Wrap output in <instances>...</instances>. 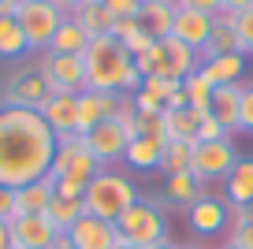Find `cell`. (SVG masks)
Instances as JSON below:
<instances>
[{
  "instance_id": "cell-1",
  "label": "cell",
  "mask_w": 253,
  "mask_h": 249,
  "mask_svg": "<svg viewBox=\"0 0 253 249\" xmlns=\"http://www.w3.org/2000/svg\"><path fill=\"white\" fill-rule=\"evenodd\" d=\"M56 134L34 108L0 104V186L19 190L52 171Z\"/></svg>"
},
{
  "instance_id": "cell-2",
  "label": "cell",
  "mask_w": 253,
  "mask_h": 249,
  "mask_svg": "<svg viewBox=\"0 0 253 249\" xmlns=\"http://www.w3.org/2000/svg\"><path fill=\"white\" fill-rule=\"evenodd\" d=\"M82 63H86V89H101V93H123L126 78L134 75V56L126 52L112 34L89 38Z\"/></svg>"
},
{
  "instance_id": "cell-3",
  "label": "cell",
  "mask_w": 253,
  "mask_h": 249,
  "mask_svg": "<svg viewBox=\"0 0 253 249\" xmlns=\"http://www.w3.org/2000/svg\"><path fill=\"white\" fill-rule=\"evenodd\" d=\"M134 201H138V186L126 179V175L112 171V167H104V171L86 186V197H82V205H86L89 216L108 219V223H116Z\"/></svg>"
},
{
  "instance_id": "cell-4",
  "label": "cell",
  "mask_w": 253,
  "mask_h": 249,
  "mask_svg": "<svg viewBox=\"0 0 253 249\" xmlns=\"http://www.w3.org/2000/svg\"><path fill=\"white\" fill-rule=\"evenodd\" d=\"M63 19H67V11L56 0H26V4L15 8V23L23 30L30 52H48V41L63 26Z\"/></svg>"
},
{
  "instance_id": "cell-5",
  "label": "cell",
  "mask_w": 253,
  "mask_h": 249,
  "mask_svg": "<svg viewBox=\"0 0 253 249\" xmlns=\"http://www.w3.org/2000/svg\"><path fill=\"white\" fill-rule=\"evenodd\" d=\"M116 231L123 242H134V246H157V242H168V216L160 208V201H142L138 197L123 216L116 219Z\"/></svg>"
},
{
  "instance_id": "cell-6",
  "label": "cell",
  "mask_w": 253,
  "mask_h": 249,
  "mask_svg": "<svg viewBox=\"0 0 253 249\" xmlns=\"http://www.w3.org/2000/svg\"><path fill=\"white\" fill-rule=\"evenodd\" d=\"M242 160L231 138L220 141H194V164H190V175L198 182H212V179H227L235 171V164Z\"/></svg>"
},
{
  "instance_id": "cell-7",
  "label": "cell",
  "mask_w": 253,
  "mask_h": 249,
  "mask_svg": "<svg viewBox=\"0 0 253 249\" xmlns=\"http://www.w3.org/2000/svg\"><path fill=\"white\" fill-rule=\"evenodd\" d=\"M48 97H52V89H48L41 67L34 63V67L11 71V78L4 82V101H0V104H8V108H34V112H38Z\"/></svg>"
},
{
  "instance_id": "cell-8",
  "label": "cell",
  "mask_w": 253,
  "mask_h": 249,
  "mask_svg": "<svg viewBox=\"0 0 253 249\" xmlns=\"http://www.w3.org/2000/svg\"><path fill=\"white\" fill-rule=\"evenodd\" d=\"M41 75H45L52 93H82L86 89V63L82 56H56V52H41Z\"/></svg>"
},
{
  "instance_id": "cell-9",
  "label": "cell",
  "mask_w": 253,
  "mask_h": 249,
  "mask_svg": "<svg viewBox=\"0 0 253 249\" xmlns=\"http://www.w3.org/2000/svg\"><path fill=\"white\" fill-rule=\"evenodd\" d=\"M8 227H11V249H52L60 238L48 216H15Z\"/></svg>"
},
{
  "instance_id": "cell-10",
  "label": "cell",
  "mask_w": 253,
  "mask_h": 249,
  "mask_svg": "<svg viewBox=\"0 0 253 249\" xmlns=\"http://www.w3.org/2000/svg\"><path fill=\"white\" fill-rule=\"evenodd\" d=\"M126 145H130V134H126L116 119H104V123H97L93 130L86 134V149L104 164V167H108L112 160H123Z\"/></svg>"
},
{
  "instance_id": "cell-11",
  "label": "cell",
  "mask_w": 253,
  "mask_h": 249,
  "mask_svg": "<svg viewBox=\"0 0 253 249\" xmlns=\"http://www.w3.org/2000/svg\"><path fill=\"white\" fill-rule=\"evenodd\" d=\"M38 112H41V119L52 126L56 138L79 134V93H52Z\"/></svg>"
},
{
  "instance_id": "cell-12",
  "label": "cell",
  "mask_w": 253,
  "mask_h": 249,
  "mask_svg": "<svg viewBox=\"0 0 253 249\" xmlns=\"http://www.w3.org/2000/svg\"><path fill=\"white\" fill-rule=\"evenodd\" d=\"M67 238H71V249H112L119 242V231H116V223L97 219V216L86 212V216L67 231Z\"/></svg>"
},
{
  "instance_id": "cell-13",
  "label": "cell",
  "mask_w": 253,
  "mask_h": 249,
  "mask_svg": "<svg viewBox=\"0 0 253 249\" xmlns=\"http://www.w3.org/2000/svg\"><path fill=\"white\" fill-rule=\"evenodd\" d=\"M119 108V93H101V89H82L79 93V134L86 138L97 123L116 119Z\"/></svg>"
},
{
  "instance_id": "cell-14",
  "label": "cell",
  "mask_w": 253,
  "mask_h": 249,
  "mask_svg": "<svg viewBox=\"0 0 253 249\" xmlns=\"http://www.w3.org/2000/svg\"><path fill=\"white\" fill-rule=\"evenodd\" d=\"M212 34V15L194 8H175V23H171V38H179L182 45H190L194 52H201Z\"/></svg>"
},
{
  "instance_id": "cell-15",
  "label": "cell",
  "mask_w": 253,
  "mask_h": 249,
  "mask_svg": "<svg viewBox=\"0 0 253 249\" xmlns=\"http://www.w3.org/2000/svg\"><path fill=\"white\" fill-rule=\"evenodd\" d=\"M56 197V179L45 175L38 182H26V186L15 190V216H45L48 205Z\"/></svg>"
},
{
  "instance_id": "cell-16",
  "label": "cell",
  "mask_w": 253,
  "mask_h": 249,
  "mask_svg": "<svg viewBox=\"0 0 253 249\" xmlns=\"http://www.w3.org/2000/svg\"><path fill=\"white\" fill-rule=\"evenodd\" d=\"M190 216V231L209 238V234H220L227 227V201H216V197H201L194 208L186 212Z\"/></svg>"
},
{
  "instance_id": "cell-17",
  "label": "cell",
  "mask_w": 253,
  "mask_h": 249,
  "mask_svg": "<svg viewBox=\"0 0 253 249\" xmlns=\"http://www.w3.org/2000/svg\"><path fill=\"white\" fill-rule=\"evenodd\" d=\"M138 23L149 34L153 41L171 38V23H175V4L171 0H142V11H138Z\"/></svg>"
},
{
  "instance_id": "cell-18",
  "label": "cell",
  "mask_w": 253,
  "mask_h": 249,
  "mask_svg": "<svg viewBox=\"0 0 253 249\" xmlns=\"http://www.w3.org/2000/svg\"><path fill=\"white\" fill-rule=\"evenodd\" d=\"M164 145H168V141L149 138V134H138V138H130V145H126L123 160L130 164L134 171H160V160H164Z\"/></svg>"
},
{
  "instance_id": "cell-19",
  "label": "cell",
  "mask_w": 253,
  "mask_h": 249,
  "mask_svg": "<svg viewBox=\"0 0 253 249\" xmlns=\"http://www.w3.org/2000/svg\"><path fill=\"white\" fill-rule=\"evenodd\" d=\"M242 82H235V86H216L212 89V116L220 119V126L227 134L238 130V112H242Z\"/></svg>"
},
{
  "instance_id": "cell-20",
  "label": "cell",
  "mask_w": 253,
  "mask_h": 249,
  "mask_svg": "<svg viewBox=\"0 0 253 249\" xmlns=\"http://www.w3.org/2000/svg\"><path fill=\"white\" fill-rule=\"evenodd\" d=\"M246 205H253V156H242L227 175V208H246Z\"/></svg>"
},
{
  "instance_id": "cell-21",
  "label": "cell",
  "mask_w": 253,
  "mask_h": 249,
  "mask_svg": "<svg viewBox=\"0 0 253 249\" xmlns=\"http://www.w3.org/2000/svg\"><path fill=\"white\" fill-rule=\"evenodd\" d=\"M201 71L209 75V82H212V86H235V82H242V75H246V56H242V52L212 56V60L201 63Z\"/></svg>"
},
{
  "instance_id": "cell-22",
  "label": "cell",
  "mask_w": 253,
  "mask_h": 249,
  "mask_svg": "<svg viewBox=\"0 0 253 249\" xmlns=\"http://www.w3.org/2000/svg\"><path fill=\"white\" fill-rule=\"evenodd\" d=\"M86 48H89V38L71 15L63 19V26L52 34V41H48V52H56V56H86Z\"/></svg>"
},
{
  "instance_id": "cell-23",
  "label": "cell",
  "mask_w": 253,
  "mask_h": 249,
  "mask_svg": "<svg viewBox=\"0 0 253 249\" xmlns=\"http://www.w3.org/2000/svg\"><path fill=\"white\" fill-rule=\"evenodd\" d=\"M164 197L171 205H179V208H194V205L201 201V197H205V186H201L198 179H194V175L190 171H182V175H168V182H164Z\"/></svg>"
},
{
  "instance_id": "cell-24",
  "label": "cell",
  "mask_w": 253,
  "mask_h": 249,
  "mask_svg": "<svg viewBox=\"0 0 253 249\" xmlns=\"http://www.w3.org/2000/svg\"><path fill=\"white\" fill-rule=\"evenodd\" d=\"M164 56H168V75L179 78V82L201 67V56L194 52L190 45H182L179 38H164Z\"/></svg>"
},
{
  "instance_id": "cell-25",
  "label": "cell",
  "mask_w": 253,
  "mask_h": 249,
  "mask_svg": "<svg viewBox=\"0 0 253 249\" xmlns=\"http://www.w3.org/2000/svg\"><path fill=\"white\" fill-rule=\"evenodd\" d=\"M71 19L86 30V38H104V34H112V26H116V15L104 8L101 0H93V4H86V8L71 11Z\"/></svg>"
},
{
  "instance_id": "cell-26",
  "label": "cell",
  "mask_w": 253,
  "mask_h": 249,
  "mask_svg": "<svg viewBox=\"0 0 253 249\" xmlns=\"http://www.w3.org/2000/svg\"><path fill=\"white\" fill-rule=\"evenodd\" d=\"M205 112L198 108H179V112H168L164 108V130H168V141H198V119Z\"/></svg>"
},
{
  "instance_id": "cell-27",
  "label": "cell",
  "mask_w": 253,
  "mask_h": 249,
  "mask_svg": "<svg viewBox=\"0 0 253 249\" xmlns=\"http://www.w3.org/2000/svg\"><path fill=\"white\" fill-rule=\"evenodd\" d=\"M30 48H26V38L23 30H19L15 15H11L8 8H0V60H19V56H26Z\"/></svg>"
},
{
  "instance_id": "cell-28",
  "label": "cell",
  "mask_w": 253,
  "mask_h": 249,
  "mask_svg": "<svg viewBox=\"0 0 253 249\" xmlns=\"http://www.w3.org/2000/svg\"><path fill=\"white\" fill-rule=\"evenodd\" d=\"M112 38H116L130 56H142L145 48L153 45V38L142 30V23H138V19H116V26H112Z\"/></svg>"
},
{
  "instance_id": "cell-29",
  "label": "cell",
  "mask_w": 253,
  "mask_h": 249,
  "mask_svg": "<svg viewBox=\"0 0 253 249\" xmlns=\"http://www.w3.org/2000/svg\"><path fill=\"white\" fill-rule=\"evenodd\" d=\"M227 52H242L238 34H235V26H223V23L212 19V34H209L205 48H201L198 56H201V63H205V60H212V56H227Z\"/></svg>"
},
{
  "instance_id": "cell-30",
  "label": "cell",
  "mask_w": 253,
  "mask_h": 249,
  "mask_svg": "<svg viewBox=\"0 0 253 249\" xmlns=\"http://www.w3.org/2000/svg\"><path fill=\"white\" fill-rule=\"evenodd\" d=\"M45 216L52 219V227H56L60 234H67L82 216H86V205H82V201H71V197H52V205H48Z\"/></svg>"
},
{
  "instance_id": "cell-31",
  "label": "cell",
  "mask_w": 253,
  "mask_h": 249,
  "mask_svg": "<svg viewBox=\"0 0 253 249\" xmlns=\"http://www.w3.org/2000/svg\"><path fill=\"white\" fill-rule=\"evenodd\" d=\"M182 89H186V101H190V108H198V112H212V82H209V75L205 71H194V75H186L182 78Z\"/></svg>"
},
{
  "instance_id": "cell-32",
  "label": "cell",
  "mask_w": 253,
  "mask_h": 249,
  "mask_svg": "<svg viewBox=\"0 0 253 249\" xmlns=\"http://www.w3.org/2000/svg\"><path fill=\"white\" fill-rule=\"evenodd\" d=\"M190 164H194V141H168L164 145V160H160V171L164 175H182L190 171Z\"/></svg>"
},
{
  "instance_id": "cell-33",
  "label": "cell",
  "mask_w": 253,
  "mask_h": 249,
  "mask_svg": "<svg viewBox=\"0 0 253 249\" xmlns=\"http://www.w3.org/2000/svg\"><path fill=\"white\" fill-rule=\"evenodd\" d=\"M134 67L142 78H171L168 75V56H164V41H153L142 56H134Z\"/></svg>"
},
{
  "instance_id": "cell-34",
  "label": "cell",
  "mask_w": 253,
  "mask_h": 249,
  "mask_svg": "<svg viewBox=\"0 0 253 249\" xmlns=\"http://www.w3.org/2000/svg\"><path fill=\"white\" fill-rule=\"evenodd\" d=\"M86 149V138L82 134H67V138H56V153H52V179H60L63 171H67V164L75 160V156Z\"/></svg>"
},
{
  "instance_id": "cell-35",
  "label": "cell",
  "mask_w": 253,
  "mask_h": 249,
  "mask_svg": "<svg viewBox=\"0 0 253 249\" xmlns=\"http://www.w3.org/2000/svg\"><path fill=\"white\" fill-rule=\"evenodd\" d=\"M235 34H238V45H242V56H253V8L250 11H238Z\"/></svg>"
},
{
  "instance_id": "cell-36",
  "label": "cell",
  "mask_w": 253,
  "mask_h": 249,
  "mask_svg": "<svg viewBox=\"0 0 253 249\" xmlns=\"http://www.w3.org/2000/svg\"><path fill=\"white\" fill-rule=\"evenodd\" d=\"M227 138V130L220 126V119L212 116V112H205V116L198 119V141H220Z\"/></svg>"
},
{
  "instance_id": "cell-37",
  "label": "cell",
  "mask_w": 253,
  "mask_h": 249,
  "mask_svg": "<svg viewBox=\"0 0 253 249\" xmlns=\"http://www.w3.org/2000/svg\"><path fill=\"white\" fill-rule=\"evenodd\" d=\"M101 4L116 19H138V11H142V0H101Z\"/></svg>"
},
{
  "instance_id": "cell-38",
  "label": "cell",
  "mask_w": 253,
  "mask_h": 249,
  "mask_svg": "<svg viewBox=\"0 0 253 249\" xmlns=\"http://www.w3.org/2000/svg\"><path fill=\"white\" fill-rule=\"evenodd\" d=\"M238 130L253 134V82L242 89V112H238Z\"/></svg>"
},
{
  "instance_id": "cell-39",
  "label": "cell",
  "mask_w": 253,
  "mask_h": 249,
  "mask_svg": "<svg viewBox=\"0 0 253 249\" xmlns=\"http://www.w3.org/2000/svg\"><path fill=\"white\" fill-rule=\"evenodd\" d=\"M231 242L238 249H253V223H235L231 227Z\"/></svg>"
},
{
  "instance_id": "cell-40",
  "label": "cell",
  "mask_w": 253,
  "mask_h": 249,
  "mask_svg": "<svg viewBox=\"0 0 253 249\" xmlns=\"http://www.w3.org/2000/svg\"><path fill=\"white\" fill-rule=\"evenodd\" d=\"M175 8H194V11H205V15H216L223 8V0H175Z\"/></svg>"
},
{
  "instance_id": "cell-41",
  "label": "cell",
  "mask_w": 253,
  "mask_h": 249,
  "mask_svg": "<svg viewBox=\"0 0 253 249\" xmlns=\"http://www.w3.org/2000/svg\"><path fill=\"white\" fill-rule=\"evenodd\" d=\"M0 219H15V190H8V186H0Z\"/></svg>"
},
{
  "instance_id": "cell-42",
  "label": "cell",
  "mask_w": 253,
  "mask_h": 249,
  "mask_svg": "<svg viewBox=\"0 0 253 249\" xmlns=\"http://www.w3.org/2000/svg\"><path fill=\"white\" fill-rule=\"evenodd\" d=\"M223 8L238 15V11H250V8H253V0H223Z\"/></svg>"
},
{
  "instance_id": "cell-43",
  "label": "cell",
  "mask_w": 253,
  "mask_h": 249,
  "mask_svg": "<svg viewBox=\"0 0 253 249\" xmlns=\"http://www.w3.org/2000/svg\"><path fill=\"white\" fill-rule=\"evenodd\" d=\"M56 4H60V8L71 15V11H79V8H86V4H93V0H56Z\"/></svg>"
},
{
  "instance_id": "cell-44",
  "label": "cell",
  "mask_w": 253,
  "mask_h": 249,
  "mask_svg": "<svg viewBox=\"0 0 253 249\" xmlns=\"http://www.w3.org/2000/svg\"><path fill=\"white\" fill-rule=\"evenodd\" d=\"M0 249H11V227H8V219H0Z\"/></svg>"
},
{
  "instance_id": "cell-45",
  "label": "cell",
  "mask_w": 253,
  "mask_h": 249,
  "mask_svg": "<svg viewBox=\"0 0 253 249\" xmlns=\"http://www.w3.org/2000/svg\"><path fill=\"white\" fill-rule=\"evenodd\" d=\"M19 4H26V0H0V8H8L11 15H15V8H19Z\"/></svg>"
},
{
  "instance_id": "cell-46",
  "label": "cell",
  "mask_w": 253,
  "mask_h": 249,
  "mask_svg": "<svg viewBox=\"0 0 253 249\" xmlns=\"http://www.w3.org/2000/svg\"><path fill=\"white\" fill-rule=\"evenodd\" d=\"M145 249H182V246H175V242H157V246H145Z\"/></svg>"
},
{
  "instance_id": "cell-47",
  "label": "cell",
  "mask_w": 253,
  "mask_h": 249,
  "mask_svg": "<svg viewBox=\"0 0 253 249\" xmlns=\"http://www.w3.org/2000/svg\"><path fill=\"white\" fill-rule=\"evenodd\" d=\"M112 249H142V246H134V242H123V238H119V242H116Z\"/></svg>"
},
{
  "instance_id": "cell-48",
  "label": "cell",
  "mask_w": 253,
  "mask_h": 249,
  "mask_svg": "<svg viewBox=\"0 0 253 249\" xmlns=\"http://www.w3.org/2000/svg\"><path fill=\"white\" fill-rule=\"evenodd\" d=\"M220 249H238V246H235V242H223V246H220Z\"/></svg>"
},
{
  "instance_id": "cell-49",
  "label": "cell",
  "mask_w": 253,
  "mask_h": 249,
  "mask_svg": "<svg viewBox=\"0 0 253 249\" xmlns=\"http://www.w3.org/2000/svg\"><path fill=\"white\" fill-rule=\"evenodd\" d=\"M182 249H205V246H182Z\"/></svg>"
},
{
  "instance_id": "cell-50",
  "label": "cell",
  "mask_w": 253,
  "mask_h": 249,
  "mask_svg": "<svg viewBox=\"0 0 253 249\" xmlns=\"http://www.w3.org/2000/svg\"><path fill=\"white\" fill-rule=\"evenodd\" d=\"M171 4H175V0H171Z\"/></svg>"
}]
</instances>
